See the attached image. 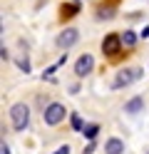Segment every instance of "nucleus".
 Segmentation results:
<instances>
[{
	"instance_id": "nucleus-14",
	"label": "nucleus",
	"mask_w": 149,
	"mask_h": 154,
	"mask_svg": "<svg viewBox=\"0 0 149 154\" xmlns=\"http://www.w3.org/2000/svg\"><path fill=\"white\" fill-rule=\"evenodd\" d=\"M62 10H70V15H75V13L79 10V3H70L67 8H62Z\"/></svg>"
},
{
	"instance_id": "nucleus-17",
	"label": "nucleus",
	"mask_w": 149,
	"mask_h": 154,
	"mask_svg": "<svg viewBox=\"0 0 149 154\" xmlns=\"http://www.w3.org/2000/svg\"><path fill=\"white\" fill-rule=\"evenodd\" d=\"M139 37H144V40H147V37H149V25L144 27V30H142V32H139Z\"/></svg>"
},
{
	"instance_id": "nucleus-19",
	"label": "nucleus",
	"mask_w": 149,
	"mask_h": 154,
	"mask_svg": "<svg viewBox=\"0 0 149 154\" xmlns=\"http://www.w3.org/2000/svg\"><path fill=\"white\" fill-rule=\"evenodd\" d=\"M147 154H149V152H147Z\"/></svg>"
},
{
	"instance_id": "nucleus-18",
	"label": "nucleus",
	"mask_w": 149,
	"mask_h": 154,
	"mask_svg": "<svg viewBox=\"0 0 149 154\" xmlns=\"http://www.w3.org/2000/svg\"><path fill=\"white\" fill-rule=\"evenodd\" d=\"M0 154H10V147H8L5 142H3V147H0Z\"/></svg>"
},
{
	"instance_id": "nucleus-8",
	"label": "nucleus",
	"mask_w": 149,
	"mask_h": 154,
	"mask_svg": "<svg viewBox=\"0 0 149 154\" xmlns=\"http://www.w3.org/2000/svg\"><path fill=\"white\" fill-rule=\"evenodd\" d=\"M144 109V97H132L127 104H124V112L127 114H139Z\"/></svg>"
},
{
	"instance_id": "nucleus-10",
	"label": "nucleus",
	"mask_w": 149,
	"mask_h": 154,
	"mask_svg": "<svg viewBox=\"0 0 149 154\" xmlns=\"http://www.w3.org/2000/svg\"><path fill=\"white\" fill-rule=\"evenodd\" d=\"M97 132H99V127H97V124H85V129H82V134H85V137H87L89 142H92V139L97 137Z\"/></svg>"
},
{
	"instance_id": "nucleus-9",
	"label": "nucleus",
	"mask_w": 149,
	"mask_h": 154,
	"mask_svg": "<svg viewBox=\"0 0 149 154\" xmlns=\"http://www.w3.org/2000/svg\"><path fill=\"white\" fill-rule=\"evenodd\" d=\"M119 37H122V45H124V47H134V42H137V35H134L132 30H124Z\"/></svg>"
},
{
	"instance_id": "nucleus-7",
	"label": "nucleus",
	"mask_w": 149,
	"mask_h": 154,
	"mask_svg": "<svg viewBox=\"0 0 149 154\" xmlns=\"http://www.w3.org/2000/svg\"><path fill=\"white\" fill-rule=\"evenodd\" d=\"M122 152H124V142L122 139L112 137V139L104 142V154H122Z\"/></svg>"
},
{
	"instance_id": "nucleus-4",
	"label": "nucleus",
	"mask_w": 149,
	"mask_h": 154,
	"mask_svg": "<svg viewBox=\"0 0 149 154\" xmlns=\"http://www.w3.org/2000/svg\"><path fill=\"white\" fill-rule=\"evenodd\" d=\"M77 40H79L77 27H65V30L57 35V40H55V42H57V47H60V50H70V47H72Z\"/></svg>"
},
{
	"instance_id": "nucleus-16",
	"label": "nucleus",
	"mask_w": 149,
	"mask_h": 154,
	"mask_svg": "<svg viewBox=\"0 0 149 154\" xmlns=\"http://www.w3.org/2000/svg\"><path fill=\"white\" fill-rule=\"evenodd\" d=\"M92 152H95V142H89V144H87V149H85V154H92Z\"/></svg>"
},
{
	"instance_id": "nucleus-6",
	"label": "nucleus",
	"mask_w": 149,
	"mask_h": 154,
	"mask_svg": "<svg viewBox=\"0 0 149 154\" xmlns=\"http://www.w3.org/2000/svg\"><path fill=\"white\" fill-rule=\"evenodd\" d=\"M119 47H122V37H119L117 32H109L104 40H102V52L104 55H117Z\"/></svg>"
},
{
	"instance_id": "nucleus-15",
	"label": "nucleus",
	"mask_w": 149,
	"mask_h": 154,
	"mask_svg": "<svg viewBox=\"0 0 149 154\" xmlns=\"http://www.w3.org/2000/svg\"><path fill=\"white\" fill-rule=\"evenodd\" d=\"M52 154H70V144H62V147H57Z\"/></svg>"
},
{
	"instance_id": "nucleus-3",
	"label": "nucleus",
	"mask_w": 149,
	"mask_h": 154,
	"mask_svg": "<svg viewBox=\"0 0 149 154\" xmlns=\"http://www.w3.org/2000/svg\"><path fill=\"white\" fill-rule=\"evenodd\" d=\"M65 114H67L65 104H60V102H50L47 107H45V112H42V119H45V124L55 127V124H60V122L65 119Z\"/></svg>"
},
{
	"instance_id": "nucleus-11",
	"label": "nucleus",
	"mask_w": 149,
	"mask_h": 154,
	"mask_svg": "<svg viewBox=\"0 0 149 154\" xmlns=\"http://www.w3.org/2000/svg\"><path fill=\"white\" fill-rule=\"evenodd\" d=\"M99 17H102V20H112L114 17V8H99Z\"/></svg>"
},
{
	"instance_id": "nucleus-13",
	"label": "nucleus",
	"mask_w": 149,
	"mask_h": 154,
	"mask_svg": "<svg viewBox=\"0 0 149 154\" xmlns=\"http://www.w3.org/2000/svg\"><path fill=\"white\" fill-rule=\"evenodd\" d=\"M72 127L77 129V132H82L85 127H82V119H79V114H72Z\"/></svg>"
},
{
	"instance_id": "nucleus-2",
	"label": "nucleus",
	"mask_w": 149,
	"mask_h": 154,
	"mask_svg": "<svg viewBox=\"0 0 149 154\" xmlns=\"http://www.w3.org/2000/svg\"><path fill=\"white\" fill-rule=\"evenodd\" d=\"M139 77H142V70H139V67H124V70L117 72L112 87H114V90H119V87H129V85L137 82Z\"/></svg>"
},
{
	"instance_id": "nucleus-1",
	"label": "nucleus",
	"mask_w": 149,
	"mask_h": 154,
	"mask_svg": "<svg viewBox=\"0 0 149 154\" xmlns=\"http://www.w3.org/2000/svg\"><path fill=\"white\" fill-rule=\"evenodd\" d=\"M10 119H13V127L15 132H25L27 124H30V107L25 102H17L10 107Z\"/></svg>"
},
{
	"instance_id": "nucleus-5",
	"label": "nucleus",
	"mask_w": 149,
	"mask_h": 154,
	"mask_svg": "<svg viewBox=\"0 0 149 154\" xmlns=\"http://www.w3.org/2000/svg\"><path fill=\"white\" fill-rule=\"evenodd\" d=\"M92 70H95V57L89 55V52L79 55L77 62H75V75H77V77H87Z\"/></svg>"
},
{
	"instance_id": "nucleus-12",
	"label": "nucleus",
	"mask_w": 149,
	"mask_h": 154,
	"mask_svg": "<svg viewBox=\"0 0 149 154\" xmlns=\"http://www.w3.org/2000/svg\"><path fill=\"white\" fill-rule=\"evenodd\" d=\"M17 65H20V70H23V72H30V60H27V57H20Z\"/></svg>"
}]
</instances>
